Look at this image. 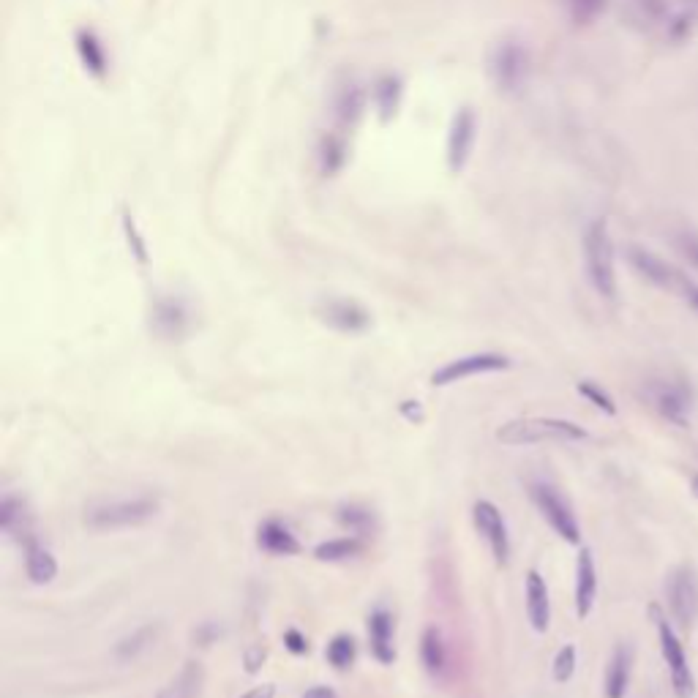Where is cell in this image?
Here are the masks:
<instances>
[{"label": "cell", "mask_w": 698, "mask_h": 698, "mask_svg": "<svg viewBox=\"0 0 698 698\" xmlns=\"http://www.w3.org/2000/svg\"><path fill=\"white\" fill-rule=\"evenodd\" d=\"M186 325H189V314H186V309H183V303L180 300H159L156 303V309H153V328L159 330L161 336H167V339H180L183 336V330H186Z\"/></svg>", "instance_id": "17"}, {"label": "cell", "mask_w": 698, "mask_h": 698, "mask_svg": "<svg viewBox=\"0 0 698 698\" xmlns=\"http://www.w3.org/2000/svg\"><path fill=\"white\" fill-rule=\"evenodd\" d=\"M303 698H339V696H336V690L328 688V685H317V688L306 690Z\"/></svg>", "instance_id": "37"}, {"label": "cell", "mask_w": 698, "mask_h": 698, "mask_svg": "<svg viewBox=\"0 0 698 698\" xmlns=\"http://www.w3.org/2000/svg\"><path fill=\"white\" fill-rule=\"evenodd\" d=\"M325 658H328V663L336 671L352 669V663L358 658V644H355V639L349 633H339V636L330 639L328 649H325Z\"/></svg>", "instance_id": "27"}, {"label": "cell", "mask_w": 698, "mask_h": 698, "mask_svg": "<svg viewBox=\"0 0 698 698\" xmlns=\"http://www.w3.org/2000/svg\"><path fill=\"white\" fill-rule=\"evenodd\" d=\"M669 606L679 625H693L698 617V579L690 568H679L669 579Z\"/></svg>", "instance_id": "11"}, {"label": "cell", "mask_w": 698, "mask_h": 698, "mask_svg": "<svg viewBox=\"0 0 698 698\" xmlns=\"http://www.w3.org/2000/svg\"><path fill=\"white\" fill-rule=\"evenodd\" d=\"M25 519L22 513V502L17 497H6L0 502V529L3 532H14L17 529V521Z\"/></svg>", "instance_id": "29"}, {"label": "cell", "mask_w": 698, "mask_h": 698, "mask_svg": "<svg viewBox=\"0 0 698 698\" xmlns=\"http://www.w3.org/2000/svg\"><path fill=\"white\" fill-rule=\"evenodd\" d=\"M527 619L535 633H546L551 625V600L546 579L538 570L527 573Z\"/></svg>", "instance_id": "14"}, {"label": "cell", "mask_w": 698, "mask_h": 698, "mask_svg": "<svg viewBox=\"0 0 698 698\" xmlns=\"http://www.w3.org/2000/svg\"><path fill=\"white\" fill-rule=\"evenodd\" d=\"M401 415L407 420H412V423H420V420H423V409H420L418 401H404V404H401Z\"/></svg>", "instance_id": "35"}, {"label": "cell", "mask_w": 698, "mask_h": 698, "mask_svg": "<svg viewBox=\"0 0 698 698\" xmlns=\"http://www.w3.org/2000/svg\"><path fill=\"white\" fill-rule=\"evenodd\" d=\"M606 0H568V9L573 14V20L589 22L600 9H603Z\"/></svg>", "instance_id": "32"}, {"label": "cell", "mask_w": 698, "mask_h": 698, "mask_svg": "<svg viewBox=\"0 0 698 698\" xmlns=\"http://www.w3.org/2000/svg\"><path fill=\"white\" fill-rule=\"evenodd\" d=\"M77 52H80L85 69L93 74V77H104L107 74V50L90 30H80L77 33Z\"/></svg>", "instance_id": "26"}, {"label": "cell", "mask_w": 698, "mask_h": 698, "mask_svg": "<svg viewBox=\"0 0 698 698\" xmlns=\"http://www.w3.org/2000/svg\"><path fill=\"white\" fill-rule=\"evenodd\" d=\"M532 499H535V505H538V510L543 513V519L549 521L551 529L557 532L559 538L568 540V543H579V521L573 516V510H570V505L565 502V497H562L554 486H549V483H535V486H532Z\"/></svg>", "instance_id": "6"}, {"label": "cell", "mask_w": 698, "mask_h": 698, "mask_svg": "<svg viewBox=\"0 0 698 698\" xmlns=\"http://www.w3.org/2000/svg\"><path fill=\"white\" fill-rule=\"evenodd\" d=\"M369 647L371 655L388 666L396 660V644H393V617L388 609H374L369 614Z\"/></svg>", "instance_id": "15"}, {"label": "cell", "mask_w": 698, "mask_h": 698, "mask_svg": "<svg viewBox=\"0 0 698 698\" xmlns=\"http://www.w3.org/2000/svg\"><path fill=\"white\" fill-rule=\"evenodd\" d=\"M658 633H660V649H663V658H666V666L671 671V685H674V693L677 698H693L696 693V679H693V671L688 666V658H685V649L679 644L677 633L658 619Z\"/></svg>", "instance_id": "9"}, {"label": "cell", "mask_w": 698, "mask_h": 698, "mask_svg": "<svg viewBox=\"0 0 698 698\" xmlns=\"http://www.w3.org/2000/svg\"><path fill=\"white\" fill-rule=\"evenodd\" d=\"M240 698H276V685H257L249 693H243Z\"/></svg>", "instance_id": "36"}, {"label": "cell", "mask_w": 698, "mask_h": 698, "mask_svg": "<svg viewBox=\"0 0 698 698\" xmlns=\"http://www.w3.org/2000/svg\"><path fill=\"white\" fill-rule=\"evenodd\" d=\"M159 513V499L156 497H126L99 502L85 510V527L96 532H112V529L140 527L145 521L156 519Z\"/></svg>", "instance_id": "1"}, {"label": "cell", "mask_w": 698, "mask_h": 698, "mask_svg": "<svg viewBox=\"0 0 698 698\" xmlns=\"http://www.w3.org/2000/svg\"><path fill=\"white\" fill-rule=\"evenodd\" d=\"M314 314L325 322L328 328L339 330V333H360L371 325V314L358 300L349 298H328L317 303Z\"/></svg>", "instance_id": "10"}, {"label": "cell", "mask_w": 698, "mask_h": 698, "mask_svg": "<svg viewBox=\"0 0 698 698\" xmlns=\"http://www.w3.org/2000/svg\"><path fill=\"white\" fill-rule=\"evenodd\" d=\"M510 369V358L499 355V352H478V355H464V358H456L439 366L434 374H431V385L434 388H448V385H456V382H464L469 377H478V374H489V371H505Z\"/></svg>", "instance_id": "5"}, {"label": "cell", "mask_w": 698, "mask_h": 698, "mask_svg": "<svg viewBox=\"0 0 698 698\" xmlns=\"http://www.w3.org/2000/svg\"><path fill=\"white\" fill-rule=\"evenodd\" d=\"M674 243H677L679 254H682V257H685V260H688L693 268H698V232H693V230L677 232Z\"/></svg>", "instance_id": "31"}, {"label": "cell", "mask_w": 698, "mask_h": 698, "mask_svg": "<svg viewBox=\"0 0 698 698\" xmlns=\"http://www.w3.org/2000/svg\"><path fill=\"white\" fill-rule=\"evenodd\" d=\"M628 260L630 265L639 270L644 279L652 281L655 287L671 290L674 295H679V298L685 300L688 306L698 309V284L696 281H690L685 273H679L677 268H671L669 262H663L660 257H655L652 251L639 249V246L628 249Z\"/></svg>", "instance_id": "4"}, {"label": "cell", "mask_w": 698, "mask_h": 698, "mask_svg": "<svg viewBox=\"0 0 698 698\" xmlns=\"http://www.w3.org/2000/svg\"><path fill=\"white\" fill-rule=\"evenodd\" d=\"M159 633H161L159 625H142V628H137L134 633H129L126 639H120L118 644H115V658H118L120 663L137 660L140 655H145L153 644H156Z\"/></svg>", "instance_id": "21"}, {"label": "cell", "mask_w": 698, "mask_h": 698, "mask_svg": "<svg viewBox=\"0 0 698 698\" xmlns=\"http://www.w3.org/2000/svg\"><path fill=\"white\" fill-rule=\"evenodd\" d=\"M475 137H478V118L475 112L464 107V110L453 118L448 134V167L453 172L464 170V164L469 161V153L475 148Z\"/></svg>", "instance_id": "12"}, {"label": "cell", "mask_w": 698, "mask_h": 698, "mask_svg": "<svg viewBox=\"0 0 698 698\" xmlns=\"http://www.w3.org/2000/svg\"><path fill=\"white\" fill-rule=\"evenodd\" d=\"M584 265L592 287L603 298L617 295V270H614V243H611L606 221H592L584 232Z\"/></svg>", "instance_id": "2"}, {"label": "cell", "mask_w": 698, "mask_h": 698, "mask_svg": "<svg viewBox=\"0 0 698 698\" xmlns=\"http://www.w3.org/2000/svg\"><path fill=\"white\" fill-rule=\"evenodd\" d=\"M529 58L519 41H502L491 58V77L499 90H519L527 80Z\"/></svg>", "instance_id": "8"}, {"label": "cell", "mask_w": 698, "mask_h": 698, "mask_svg": "<svg viewBox=\"0 0 698 698\" xmlns=\"http://www.w3.org/2000/svg\"><path fill=\"white\" fill-rule=\"evenodd\" d=\"M420 663L431 677H439L445 671L448 649H445V639H442V633L437 628H426L423 636H420Z\"/></svg>", "instance_id": "20"}, {"label": "cell", "mask_w": 698, "mask_h": 698, "mask_svg": "<svg viewBox=\"0 0 698 698\" xmlns=\"http://www.w3.org/2000/svg\"><path fill=\"white\" fill-rule=\"evenodd\" d=\"M123 227H126V235H129V246L131 251H134V257L145 265V262H148V251H145V243H142L140 232H137V227H134V221H131L129 216L123 219Z\"/></svg>", "instance_id": "33"}, {"label": "cell", "mask_w": 698, "mask_h": 698, "mask_svg": "<svg viewBox=\"0 0 698 698\" xmlns=\"http://www.w3.org/2000/svg\"><path fill=\"white\" fill-rule=\"evenodd\" d=\"M363 538H358V535H349V538H333V540H325V543H320L317 549H314V559H320V562H347V559H355L363 554Z\"/></svg>", "instance_id": "24"}, {"label": "cell", "mask_w": 698, "mask_h": 698, "mask_svg": "<svg viewBox=\"0 0 698 698\" xmlns=\"http://www.w3.org/2000/svg\"><path fill=\"white\" fill-rule=\"evenodd\" d=\"M630 682V649L619 647L606 669V698H625Z\"/></svg>", "instance_id": "25"}, {"label": "cell", "mask_w": 698, "mask_h": 698, "mask_svg": "<svg viewBox=\"0 0 698 698\" xmlns=\"http://www.w3.org/2000/svg\"><path fill=\"white\" fill-rule=\"evenodd\" d=\"M284 647L290 649L292 655H306L309 652V641H306V636L300 630L290 628L284 633Z\"/></svg>", "instance_id": "34"}, {"label": "cell", "mask_w": 698, "mask_h": 698, "mask_svg": "<svg viewBox=\"0 0 698 698\" xmlns=\"http://www.w3.org/2000/svg\"><path fill=\"white\" fill-rule=\"evenodd\" d=\"M202 679H205V674H202L200 663H186L178 677L172 679L156 698H200Z\"/></svg>", "instance_id": "23"}, {"label": "cell", "mask_w": 698, "mask_h": 698, "mask_svg": "<svg viewBox=\"0 0 698 698\" xmlns=\"http://www.w3.org/2000/svg\"><path fill=\"white\" fill-rule=\"evenodd\" d=\"M595 595H598V570H595L592 554L584 549L576 562V611L581 619L589 617V611L595 606Z\"/></svg>", "instance_id": "16"}, {"label": "cell", "mask_w": 698, "mask_h": 698, "mask_svg": "<svg viewBox=\"0 0 698 698\" xmlns=\"http://www.w3.org/2000/svg\"><path fill=\"white\" fill-rule=\"evenodd\" d=\"M472 521H475V529L480 532V538L489 543L491 554L497 559V565H508L510 559V535L508 524L502 519V513L494 502L489 499H478L472 505Z\"/></svg>", "instance_id": "7"}, {"label": "cell", "mask_w": 698, "mask_h": 698, "mask_svg": "<svg viewBox=\"0 0 698 698\" xmlns=\"http://www.w3.org/2000/svg\"><path fill=\"white\" fill-rule=\"evenodd\" d=\"M587 431L570 423V420L559 418H519L508 420L502 429L497 431V439L502 445H538V442H549V439H584Z\"/></svg>", "instance_id": "3"}, {"label": "cell", "mask_w": 698, "mask_h": 698, "mask_svg": "<svg viewBox=\"0 0 698 698\" xmlns=\"http://www.w3.org/2000/svg\"><path fill=\"white\" fill-rule=\"evenodd\" d=\"M262 658H265V652H262V649H254V652H249V655H246V671H249V674H254V671L260 669Z\"/></svg>", "instance_id": "38"}, {"label": "cell", "mask_w": 698, "mask_h": 698, "mask_svg": "<svg viewBox=\"0 0 698 698\" xmlns=\"http://www.w3.org/2000/svg\"><path fill=\"white\" fill-rule=\"evenodd\" d=\"M579 393H581V396H584V399L592 401L595 407L603 409L606 415H614V412H617V407H614V401H611L609 396H606V393H603V390H600L598 385H595V382H589V379L579 382Z\"/></svg>", "instance_id": "30"}, {"label": "cell", "mask_w": 698, "mask_h": 698, "mask_svg": "<svg viewBox=\"0 0 698 698\" xmlns=\"http://www.w3.org/2000/svg\"><path fill=\"white\" fill-rule=\"evenodd\" d=\"M382 88H385V93H388V99H390V88H393V82H385V85H382ZM382 110H393V104H390V101H385V104H382Z\"/></svg>", "instance_id": "39"}, {"label": "cell", "mask_w": 698, "mask_h": 698, "mask_svg": "<svg viewBox=\"0 0 698 698\" xmlns=\"http://www.w3.org/2000/svg\"><path fill=\"white\" fill-rule=\"evenodd\" d=\"M25 573L33 584H50L58 576V559L52 557L50 549H44L39 543H28L25 551Z\"/></svg>", "instance_id": "18"}, {"label": "cell", "mask_w": 698, "mask_h": 698, "mask_svg": "<svg viewBox=\"0 0 698 698\" xmlns=\"http://www.w3.org/2000/svg\"><path fill=\"white\" fill-rule=\"evenodd\" d=\"M257 546L273 557H295L300 554V540L292 535V529L279 519H265L257 529Z\"/></svg>", "instance_id": "13"}, {"label": "cell", "mask_w": 698, "mask_h": 698, "mask_svg": "<svg viewBox=\"0 0 698 698\" xmlns=\"http://www.w3.org/2000/svg\"><path fill=\"white\" fill-rule=\"evenodd\" d=\"M693 491H696V497H698V475L693 478Z\"/></svg>", "instance_id": "40"}, {"label": "cell", "mask_w": 698, "mask_h": 698, "mask_svg": "<svg viewBox=\"0 0 698 698\" xmlns=\"http://www.w3.org/2000/svg\"><path fill=\"white\" fill-rule=\"evenodd\" d=\"M655 407H658L666 418L674 420V423H685L690 409L688 390L682 388V385H671V382L660 385V388L655 390Z\"/></svg>", "instance_id": "19"}, {"label": "cell", "mask_w": 698, "mask_h": 698, "mask_svg": "<svg viewBox=\"0 0 698 698\" xmlns=\"http://www.w3.org/2000/svg\"><path fill=\"white\" fill-rule=\"evenodd\" d=\"M573 674H576V647L568 644V647L559 649L557 658H554V679L557 682H568Z\"/></svg>", "instance_id": "28"}, {"label": "cell", "mask_w": 698, "mask_h": 698, "mask_svg": "<svg viewBox=\"0 0 698 698\" xmlns=\"http://www.w3.org/2000/svg\"><path fill=\"white\" fill-rule=\"evenodd\" d=\"M336 521H339L347 532L358 535V538H366L371 532H377V516H374V510L366 508V505H355V502L341 505V508L336 510Z\"/></svg>", "instance_id": "22"}]
</instances>
